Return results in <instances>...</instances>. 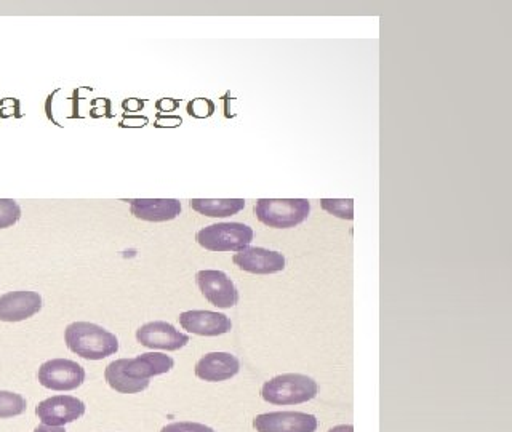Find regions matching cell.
<instances>
[{
    "label": "cell",
    "instance_id": "obj_9",
    "mask_svg": "<svg viewBox=\"0 0 512 432\" xmlns=\"http://www.w3.org/2000/svg\"><path fill=\"white\" fill-rule=\"evenodd\" d=\"M317 418L309 413L272 412L256 416V432H316Z\"/></svg>",
    "mask_w": 512,
    "mask_h": 432
},
{
    "label": "cell",
    "instance_id": "obj_2",
    "mask_svg": "<svg viewBox=\"0 0 512 432\" xmlns=\"http://www.w3.org/2000/svg\"><path fill=\"white\" fill-rule=\"evenodd\" d=\"M64 341L69 351L87 360H103L119 351L117 336L92 322L68 325Z\"/></svg>",
    "mask_w": 512,
    "mask_h": 432
},
{
    "label": "cell",
    "instance_id": "obj_10",
    "mask_svg": "<svg viewBox=\"0 0 512 432\" xmlns=\"http://www.w3.org/2000/svg\"><path fill=\"white\" fill-rule=\"evenodd\" d=\"M136 340L141 346L162 351H178L189 343V336L178 332L172 324L156 320L141 325L136 332Z\"/></svg>",
    "mask_w": 512,
    "mask_h": 432
},
{
    "label": "cell",
    "instance_id": "obj_13",
    "mask_svg": "<svg viewBox=\"0 0 512 432\" xmlns=\"http://www.w3.org/2000/svg\"><path fill=\"white\" fill-rule=\"evenodd\" d=\"M181 327L199 336H220L231 332L232 322L221 312L186 311L180 314Z\"/></svg>",
    "mask_w": 512,
    "mask_h": 432
},
{
    "label": "cell",
    "instance_id": "obj_15",
    "mask_svg": "<svg viewBox=\"0 0 512 432\" xmlns=\"http://www.w3.org/2000/svg\"><path fill=\"white\" fill-rule=\"evenodd\" d=\"M130 213L138 220L164 223L180 215L181 202L176 199H135L130 202Z\"/></svg>",
    "mask_w": 512,
    "mask_h": 432
},
{
    "label": "cell",
    "instance_id": "obj_16",
    "mask_svg": "<svg viewBox=\"0 0 512 432\" xmlns=\"http://www.w3.org/2000/svg\"><path fill=\"white\" fill-rule=\"evenodd\" d=\"M194 212L210 218H228L244 210V199H192L189 202Z\"/></svg>",
    "mask_w": 512,
    "mask_h": 432
},
{
    "label": "cell",
    "instance_id": "obj_12",
    "mask_svg": "<svg viewBox=\"0 0 512 432\" xmlns=\"http://www.w3.org/2000/svg\"><path fill=\"white\" fill-rule=\"evenodd\" d=\"M42 309V296L37 292L20 290L0 296V320L2 322H23L36 316Z\"/></svg>",
    "mask_w": 512,
    "mask_h": 432
},
{
    "label": "cell",
    "instance_id": "obj_23",
    "mask_svg": "<svg viewBox=\"0 0 512 432\" xmlns=\"http://www.w3.org/2000/svg\"><path fill=\"white\" fill-rule=\"evenodd\" d=\"M181 124V117H160L157 120V127H178Z\"/></svg>",
    "mask_w": 512,
    "mask_h": 432
},
{
    "label": "cell",
    "instance_id": "obj_4",
    "mask_svg": "<svg viewBox=\"0 0 512 432\" xmlns=\"http://www.w3.org/2000/svg\"><path fill=\"white\" fill-rule=\"evenodd\" d=\"M253 212L269 228L288 229L308 220L311 204L306 199H260Z\"/></svg>",
    "mask_w": 512,
    "mask_h": 432
},
{
    "label": "cell",
    "instance_id": "obj_7",
    "mask_svg": "<svg viewBox=\"0 0 512 432\" xmlns=\"http://www.w3.org/2000/svg\"><path fill=\"white\" fill-rule=\"evenodd\" d=\"M196 282L202 295L216 308L229 309L236 306L239 301L236 285L223 271H199L196 274Z\"/></svg>",
    "mask_w": 512,
    "mask_h": 432
},
{
    "label": "cell",
    "instance_id": "obj_8",
    "mask_svg": "<svg viewBox=\"0 0 512 432\" xmlns=\"http://www.w3.org/2000/svg\"><path fill=\"white\" fill-rule=\"evenodd\" d=\"M85 404L74 396H53L42 400L36 408V415L47 426H64L84 416Z\"/></svg>",
    "mask_w": 512,
    "mask_h": 432
},
{
    "label": "cell",
    "instance_id": "obj_1",
    "mask_svg": "<svg viewBox=\"0 0 512 432\" xmlns=\"http://www.w3.org/2000/svg\"><path fill=\"white\" fill-rule=\"evenodd\" d=\"M175 360L162 352H146L135 359L114 360L104 370L106 383L120 394H138L149 388L152 376L165 375Z\"/></svg>",
    "mask_w": 512,
    "mask_h": 432
},
{
    "label": "cell",
    "instance_id": "obj_14",
    "mask_svg": "<svg viewBox=\"0 0 512 432\" xmlns=\"http://www.w3.org/2000/svg\"><path fill=\"white\" fill-rule=\"evenodd\" d=\"M194 372L200 380L220 383L231 380L240 372V362L229 352H210L197 362Z\"/></svg>",
    "mask_w": 512,
    "mask_h": 432
},
{
    "label": "cell",
    "instance_id": "obj_3",
    "mask_svg": "<svg viewBox=\"0 0 512 432\" xmlns=\"http://www.w3.org/2000/svg\"><path fill=\"white\" fill-rule=\"evenodd\" d=\"M319 386L311 376L285 373L266 381L261 388L264 402L272 405H298L316 399Z\"/></svg>",
    "mask_w": 512,
    "mask_h": 432
},
{
    "label": "cell",
    "instance_id": "obj_17",
    "mask_svg": "<svg viewBox=\"0 0 512 432\" xmlns=\"http://www.w3.org/2000/svg\"><path fill=\"white\" fill-rule=\"evenodd\" d=\"M26 399L21 394L10 391H0V420L15 418L26 412Z\"/></svg>",
    "mask_w": 512,
    "mask_h": 432
},
{
    "label": "cell",
    "instance_id": "obj_18",
    "mask_svg": "<svg viewBox=\"0 0 512 432\" xmlns=\"http://www.w3.org/2000/svg\"><path fill=\"white\" fill-rule=\"evenodd\" d=\"M320 205L325 212L338 216L341 220H352L354 218V200L352 199H322Z\"/></svg>",
    "mask_w": 512,
    "mask_h": 432
},
{
    "label": "cell",
    "instance_id": "obj_22",
    "mask_svg": "<svg viewBox=\"0 0 512 432\" xmlns=\"http://www.w3.org/2000/svg\"><path fill=\"white\" fill-rule=\"evenodd\" d=\"M180 106V103L176 100H170V98H164L157 103V109L162 112H172Z\"/></svg>",
    "mask_w": 512,
    "mask_h": 432
},
{
    "label": "cell",
    "instance_id": "obj_21",
    "mask_svg": "<svg viewBox=\"0 0 512 432\" xmlns=\"http://www.w3.org/2000/svg\"><path fill=\"white\" fill-rule=\"evenodd\" d=\"M160 432H216L205 424L192 423V421H178V423L167 424Z\"/></svg>",
    "mask_w": 512,
    "mask_h": 432
},
{
    "label": "cell",
    "instance_id": "obj_11",
    "mask_svg": "<svg viewBox=\"0 0 512 432\" xmlns=\"http://www.w3.org/2000/svg\"><path fill=\"white\" fill-rule=\"evenodd\" d=\"M232 261L239 266L242 271L250 274H276L284 271L285 256L279 252H272L261 247H247L234 255Z\"/></svg>",
    "mask_w": 512,
    "mask_h": 432
},
{
    "label": "cell",
    "instance_id": "obj_5",
    "mask_svg": "<svg viewBox=\"0 0 512 432\" xmlns=\"http://www.w3.org/2000/svg\"><path fill=\"white\" fill-rule=\"evenodd\" d=\"M197 244L210 252H240L253 240V229L244 223H216L200 229Z\"/></svg>",
    "mask_w": 512,
    "mask_h": 432
},
{
    "label": "cell",
    "instance_id": "obj_25",
    "mask_svg": "<svg viewBox=\"0 0 512 432\" xmlns=\"http://www.w3.org/2000/svg\"><path fill=\"white\" fill-rule=\"evenodd\" d=\"M328 432H354V426L352 424H341V426H335Z\"/></svg>",
    "mask_w": 512,
    "mask_h": 432
},
{
    "label": "cell",
    "instance_id": "obj_19",
    "mask_svg": "<svg viewBox=\"0 0 512 432\" xmlns=\"http://www.w3.org/2000/svg\"><path fill=\"white\" fill-rule=\"evenodd\" d=\"M21 218V208L13 199H0V229H7L18 223Z\"/></svg>",
    "mask_w": 512,
    "mask_h": 432
},
{
    "label": "cell",
    "instance_id": "obj_20",
    "mask_svg": "<svg viewBox=\"0 0 512 432\" xmlns=\"http://www.w3.org/2000/svg\"><path fill=\"white\" fill-rule=\"evenodd\" d=\"M189 116L196 117V119H205V117L213 116L215 112V104L207 98H197L188 104Z\"/></svg>",
    "mask_w": 512,
    "mask_h": 432
},
{
    "label": "cell",
    "instance_id": "obj_24",
    "mask_svg": "<svg viewBox=\"0 0 512 432\" xmlns=\"http://www.w3.org/2000/svg\"><path fill=\"white\" fill-rule=\"evenodd\" d=\"M34 432H66L63 426H47V424H39Z\"/></svg>",
    "mask_w": 512,
    "mask_h": 432
},
{
    "label": "cell",
    "instance_id": "obj_6",
    "mask_svg": "<svg viewBox=\"0 0 512 432\" xmlns=\"http://www.w3.org/2000/svg\"><path fill=\"white\" fill-rule=\"evenodd\" d=\"M39 383L52 391H74L85 381V370L69 359L48 360L39 368Z\"/></svg>",
    "mask_w": 512,
    "mask_h": 432
}]
</instances>
